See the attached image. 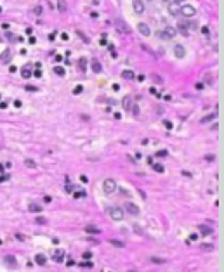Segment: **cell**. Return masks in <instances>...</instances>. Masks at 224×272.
<instances>
[{
    "instance_id": "1",
    "label": "cell",
    "mask_w": 224,
    "mask_h": 272,
    "mask_svg": "<svg viewBox=\"0 0 224 272\" xmlns=\"http://www.w3.org/2000/svg\"><path fill=\"white\" fill-rule=\"evenodd\" d=\"M179 14H181V16H184V17H193V16L196 14V9H195L193 5H188V3H184V5H181V9H179Z\"/></svg>"
},
{
    "instance_id": "2",
    "label": "cell",
    "mask_w": 224,
    "mask_h": 272,
    "mask_svg": "<svg viewBox=\"0 0 224 272\" xmlns=\"http://www.w3.org/2000/svg\"><path fill=\"white\" fill-rule=\"evenodd\" d=\"M103 191L106 192V194H111L116 191V182L113 180V179H106L104 182H103Z\"/></svg>"
},
{
    "instance_id": "3",
    "label": "cell",
    "mask_w": 224,
    "mask_h": 272,
    "mask_svg": "<svg viewBox=\"0 0 224 272\" xmlns=\"http://www.w3.org/2000/svg\"><path fill=\"white\" fill-rule=\"evenodd\" d=\"M177 33V30L176 28H172V26H165L162 31H160V38H165V40H169V38H174Z\"/></svg>"
},
{
    "instance_id": "4",
    "label": "cell",
    "mask_w": 224,
    "mask_h": 272,
    "mask_svg": "<svg viewBox=\"0 0 224 272\" xmlns=\"http://www.w3.org/2000/svg\"><path fill=\"white\" fill-rule=\"evenodd\" d=\"M108 213L115 222H120L123 218V210L122 208H108Z\"/></svg>"
},
{
    "instance_id": "5",
    "label": "cell",
    "mask_w": 224,
    "mask_h": 272,
    "mask_svg": "<svg viewBox=\"0 0 224 272\" xmlns=\"http://www.w3.org/2000/svg\"><path fill=\"white\" fill-rule=\"evenodd\" d=\"M115 24H116V28H118V31H120V33H130L129 24H127V23H123L120 17H116V19H115Z\"/></svg>"
},
{
    "instance_id": "6",
    "label": "cell",
    "mask_w": 224,
    "mask_h": 272,
    "mask_svg": "<svg viewBox=\"0 0 224 272\" xmlns=\"http://www.w3.org/2000/svg\"><path fill=\"white\" fill-rule=\"evenodd\" d=\"M123 210H127L130 215H139V206H136L134 203H125L123 204Z\"/></svg>"
},
{
    "instance_id": "7",
    "label": "cell",
    "mask_w": 224,
    "mask_h": 272,
    "mask_svg": "<svg viewBox=\"0 0 224 272\" xmlns=\"http://www.w3.org/2000/svg\"><path fill=\"white\" fill-rule=\"evenodd\" d=\"M137 30H139V33L143 35V36H149L151 35V30H149V26L146 23H139L137 24Z\"/></svg>"
},
{
    "instance_id": "8",
    "label": "cell",
    "mask_w": 224,
    "mask_h": 272,
    "mask_svg": "<svg viewBox=\"0 0 224 272\" xmlns=\"http://www.w3.org/2000/svg\"><path fill=\"white\" fill-rule=\"evenodd\" d=\"M179 9H181V5L177 2H169V12L172 16H179Z\"/></svg>"
},
{
    "instance_id": "9",
    "label": "cell",
    "mask_w": 224,
    "mask_h": 272,
    "mask_svg": "<svg viewBox=\"0 0 224 272\" xmlns=\"http://www.w3.org/2000/svg\"><path fill=\"white\" fill-rule=\"evenodd\" d=\"M198 229H200L202 236H205V238H207V236H210V234L214 232V231H212V227H209V225H203V224H200V225H198Z\"/></svg>"
},
{
    "instance_id": "10",
    "label": "cell",
    "mask_w": 224,
    "mask_h": 272,
    "mask_svg": "<svg viewBox=\"0 0 224 272\" xmlns=\"http://www.w3.org/2000/svg\"><path fill=\"white\" fill-rule=\"evenodd\" d=\"M4 260H5V264H7V267H10V269H16V267H18V260H16L14 257H10V255H7V257H5Z\"/></svg>"
},
{
    "instance_id": "11",
    "label": "cell",
    "mask_w": 224,
    "mask_h": 272,
    "mask_svg": "<svg viewBox=\"0 0 224 272\" xmlns=\"http://www.w3.org/2000/svg\"><path fill=\"white\" fill-rule=\"evenodd\" d=\"M132 7H134V10H136L137 14H143V12H144V3H143L141 0H136V2L132 3Z\"/></svg>"
},
{
    "instance_id": "12",
    "label": "cell",
    "mask_w": 224,
    "mask_h": 272,
    "mask_svg": "<svg viewBox=\"0 0 224 272\" xmlns=\"http://www.w3.org/2000/svg\"><path fill=\"white\" fill-rule=\"evenodd\" d=\"M216 118H217V113L214 111V113H210V114L203 116V118L200 120V123H203V125H205V123H209V121H212V120H216Z\"/></svg>"
},
{
    "instance_id": "13",
    "label": "cell",
    "mask_w": 224,
    "mask_h": 272,
    "mask_svg": "<svg viewBox=\"0 0 224 272\" xmlns=\"http://www.w3.org/2000/svg\"><path fill=\"white\" fill-rule=\"evenodd\" d=\"M174 54H176L177 57H184V54H186V52H184V47H183V45H176V47H174Z\"/></svg>"
},
{
    "instance_id": "14",
    "label": "cell",
    "mask_w": 224,
    "mask_h": 272,
    "mask_svg": "<svg viewBox=\"0 0 224 272\" xmlns=\"http://www.w3.org/2000/svg\"><path fill=\"white\" fill-rule=\"evenodd\" d=\"M0 61H2V63H9V61H10V50H9V49H5V50L2 52Z\"/></svg>"
},
{
    "instance_id": "15",
    "label": "cell",
    "mask_w": 224,
    "mask_h": 272,
    "mask_svg": "<svg viewBox=\"0 0 224 272\" xmlns=\"http://www.w3.org/2000/svg\"><path fill=\"white\" fill-rule=\"evenodd\" d=\"M90 66H92V71H94V73H101V71H103V66H101V63H99V61H96V59L90 63Z\"/></svg>"
},
{
    "instance_id": "16",
    "label": "cell",
    "mask_w": 224,
    "mask_h": 272,
    "mask_svg": "<svg viewBox=\"0 0 224 272\" xmlns=\"http://www.w3.org/2000/svg\"><path fill=\"white\" fill-rule=\"evenodd\" d=\"M63 258H64V250H56L54 262H63Z\"/></svg>"
},
{
    "instance_id": "17",
    "label": "cell",
    "mask_w": 224,
    "mask_h": 272,
    "mask_svg": "<svg viewBox=\"0 0 224 272\" xmlns=\"http://www.w3.org/2000/svg\"><path fill=\"white\" fill-rule=\"evenodd\" d=\"M35 262H37V265H45V262H47V258H45V255H42V253H38L37 257H35Z\"/></svg>"
},
{
    "instance_id": "18",
    "label": "cell",
    "mask_w": 224,
    "mask_h": 272,
    "mask_svg": "<svg viewBox=\"0 0 224 272\" xmlns=\"http://www.w3.org/2000/svg\"><path fill=\"white\" fill-rule=\"evenodd\" d=\"M122 76H123L125 80H132L136 75H134V71H130V69H125V71H122Z\"/></svg>"
},
{
    "instance_id": "19",
    "label": "cell",
    "mask_w": 224,
    "mask_h": 272,
    "mask_svg": "<svg viewBox=\"0 0 224 272\" xmlns=\"http://www.w3.org/2000/svg\"><path fill=\"white\" fill-rule=\"evenodd\" d=\"M200 248H202L203 251H214V248H216V246H214L212 243H202V246H200Z\"/></svg>"
},
{
    "instance_id": "20",
    "label": "cell",
    "mask_w": 224,
    "mask_h": 272,
    "mask_svg": "<svg viewBox=\"0 0 224 272\" xmlns=\"http://www.w3.org/2000/svg\"><path fill=\"white\" fill-rule=\"evenodd\" d=\"M24 165H26L28 168H33V170L37 168V161H33V160H30V158H26V160H24Z\"/></svg>"
},
{
    "instance_id": "21",
    "label": "cell",
    "mask_w": 224,
    "mask_h": 272,
    "mask_svg": "<svg viewBox=\"0 0 224 272\" xmlns=\"http://www.w3.org/2000/svg\"><path fill=\"white\" fill-rule=\"evenodd\" d=\"M85 231H87V232H90V234H99V229H97V227H94V225H87V227H85Z\"/></svg>"
},
{
    "instance_id": "22",
    "label": "cell",
    "mask_w": 224,
    "mask_h": 272,
    "mask_svg": "<svg viewBox=\"0 0 224 272\" xmlns=\"http://www.w3.org/2000/svg\"><path fill=\"white\" fill-rule=\"evenodd\" d=\"M30 211H33V213H40V211H42V208H40L37 203H32V204H30Z\"/></svg>"
},
{
    "instance_id": "23",
    "label": "cell",
    "mask_w": 224,
    "mask_h": 272,
    "mask_svg": "<svg viewBox=\"0 0 224 272\" xmlns=\"http://www.w3.org/2000/svg\"><path fill=\"white\" fill-rule=\"evenodd\" d=\"M110 244L116 246V248H123V241H118V239H110Z\"/></svg>"
},
{
    "instance_id": "24",
    "label": "cell",
    "mask_w": 224,
    "mask_h": 272,
    "mask_svg": "<svg viewBox=\"0 0 224 272\" xmlns=\"http://www.w3.org/2000/svg\"><path fill=\"white\" fill-rule=\"evenodd\" d=\"M57 9H59L61 12H66V9H68V7H66L64 0H59V2H57Z\"/></svg>"
},
{
    "instance_id": "25",
    "label": "cell",
    "mask_w": 224,
    "mask_h": 272,
    "mask_svg": "<svg viewBox=\"0 0 224 272\" xmlns=\"http://www.w3.org/2000/svg\"><path fill=\"white\" fill-rule=\"evenodd\" d=\"M85 196H87V192H85V191H76V192H73V198H76V199L85 198Z\"/></svg>"
},
{
    "instance_id": "26",
    "label": "cell",
    "mask_w": 224,
    "mask_h": 272,
    "mask_svg": "<svg viewBox=\"0 0 224 272\" xmlns=\"http://www.w3.org/2000/svg\"><path fill=\"white\" fill-rule=\"evenodd\" d=\"M130 106H132V99H130V97H125V99H123V107H125V109H130Z\"/></svg>"
},
{
    "instance_id": "27",
    "label": "cell",
    "mask_w": 224,
    "mask_h": 272,
    "mask_svg": "<svg viewBox=\"0 0 224 272\" xmlns=\"http://www.w3.org/2000/svg\"><path fill=\"white\" fill-rule=\"evenodd\" d=\"M54 73H56L57 76H63V75H64V69L61 68V66H56V68H54Z\"/></svg>"
},
{
    "instance_id": "28",
    "label": "cell",
    "mask_w": 224,
    "mask_h": 272,
    "mask_svg": "<svg viewBox=\"0 0 224 272\" xmlns=\"http://www.w3.org/2000/svg\"><path fill=\"white\" fill-rule=\"evenodd\" d=\"M80 267H83V269H92V267H94V264H92V262H82V264H80Z\"/></svg>"
},
{
    "instance_id": "29",
    "label": "cell",
    "mask_w": 224,
    "mask_h": 272,
    "mask_svg": "<svg viewBox=\"0 0 224 272\" xmlns=\"http://www.w3.org/2000/svg\"><path fill=\"white\" fill-rule=\"evenodd\" d=\"M78 66H80V69H82V71H85V66H87V61H85V59L82 57V59L78 61Z\"/></svg>"
},
{
    "instance_id": "30",
    "label": "cell",
    "mask_w": 224,
    "mask_h": 272,
    "mask_svg": "<svg viewBox=\"0 0 224 272\" xmlns=\"http://www.w3.org/2000/svg\"><path fill=\"white\" fill-rule=\"evenodd\" d=\"M153 168H155V172H158V173H162V172L165 170V168H163V165H160V163H156V165H153Z\"/></svg>"
},
{
    "instance_id": "31",
    "label": "cell",
    "mask_w": 224,
    "mask_h": 272,
    "mask_svg": "<svg viewBox=\"0 0 224 272\" xmlns=\"http://www.w3.org/2000/svg\"><path fill=\"white\" fill-rule=\"evenodd\" d=\"M179 30H181V33H183V35H189V31H188V26H186V24H179Z\"/></svg>"
},
{
    "instance_id": "32",
    "label": "cell",
    "mask_w": 224,
    "mask_h": 272,
    "mask_svg": "<svg viewBox=\"0 0 224 272\" xmlns=\"http://www.w3.org/2000/svg\"><path fill=\"white\" fill-rule=\"evenodd\" d=\"M64 191H66V192H73V191H75V186H73V184H66Z\"/></svg>"
},
{
    "instance_id": "33",
    "label": "cell",
    "mask_w": 224,
    "mask_h": 272,
    "mask_svg": "<svg viewBox=\"0 0 224 272\" xmlns=\"http://www.w3.org/2000/svg\"><path fill=\"white\" fill-rule=\"evenodd\" d=\"M167 154H169V153H167L165 149H162V151H158V153H156V156H158V158H165Z\"/></svg>"
},
{
    "instance_id": "34",
    "label": "cell",
    "mask_w": 224,
    "mask_h": 272,
    "mask_svg": "<svg viewBox=\"0 0 224 272\" xmlns=\"http://www.w3.org/2000/svg\"><path fill=\"white\" fill-rule=\"evenodd\" d=\"M151 262H155V264H165L163 258H156V257H151Z\"/></svg>"
},
{
    "instance_id": "35",
    "label": "cell",
    "mask_w": 224,
    "mask_h": 272,
    "mask_svg": "<svg viewBox=\"0 0 224 272\" xmlns=\"http://www.w3.org/2000/svg\"><path fill=\"white\" fill-rule=\"evenodd\" d=\"M37 224H40V225L47 224V218H45V217H38V218H37Z\"/></svg>"
},
{
    "instance_id": "36",
    "label": "cell",
    "mask_w": 224,
    "mask_h": 272,
    "mask_svg": "<svg viewBox=\"0 0 224 272\" xmlns=\"http://www.w3.org/2000/svg\"><path fill=\"white\" fill-rule=\"evenodd\" d=\"M82 90H83V87H82V85H78V87H75V89H73V94L76 96V94H80Z\"/></svg>"
},
{
    "instance_id": "37",
    "label": "cell",
    "mask_w": 224,
    "mask_h": 272,
    "mask_svg": "<svg viewBox=\"0 0 224 272\" xmlns=\"http://www.w3.org/2000/svg\"><path fill=\"white\" fill-rule=\"evenodd\" d=\"M23 76H24V78H30V76H32V73H30V69H23Z\"/></svg>"
},
{
    "instance_id": "38",
    "label": "cell",
    "mask_w": 224,
    "mask_h": 272,
    "mask_svg": "<svg viewBox=\"0 0 224 272\" xmlns=\"http://www.w3.org/2000/svg\"><path fill=\"white\" fill-rule=\"evenodd\" d=\"M163 125H165V128H167V130H172V123H170L169 120H167V121H163Z\"/></svg>"
},
{
    "instance_id": "39",
    "label": "cell",
    "mask_w": 224,
    "mask_h": 272,
    "mask_svg": "<svg viewBox=\"0 0 224 272\" xmlns=\"http://www.w3.org/2000/svg\"><path fill=\"white\" fill-rule=\"evenodd\" d=\"M202 33L205 35V36H209V33H210V30H209V28L205 26V28H202Z\"/></svg>"
},
{
    "instance_id": "40",
    "label": "cell",
    "mask_w": 224,
    "mask_h": 272,
    "mask_svg": "<svg viewBox=\"0 0 224 272\" xmlns=\"http://www.w3.org/2000/svg\"><path fill=\"white\" fill-rule=\"evenodd\" d=\"M33 76H37V78H40V76H42V71H40V69H37V71L33 73Z\"/></svg>"
},
{
    "instance_id": "41",
    "label": "cell",
    "mask_w": 224,
    "mask_h": 272,
    "mask_svg": "<svg viewBox=\"0 0 224 272\" xmlns=\"http://www.w3.org/2000/svg\"><path fill=\"white\" fill-rule=\"evenodd\" d=\"M132 113H134V114H139V107H137V106H134V107H132Z\"/></svg>"
},
{
    "instance_id": "42",
    "label": "cell",
    "mask_w": 224,
    "mask_h": 272,
    "mask_svg": "<svg viewBox=\"0 0 224 272\" xmlns=\"http://www.w3.org/2000/svg\"><path fill=\"white\" fill-rule=\"evenodd\" d=\"M33 10H35V14H42V7H35Z\"/></svg>"
},
{
    "instance_id": "43",
    "label": "cell",
    "mask_w": 224,
    "mask_h": 272,
    "mask_svg": "<svg viewBox=\"0 0 224 272\" xmlns=\"http://www.w3.org/2000/svg\"><path fill=\"white\" fill-rule=\"evenodd\" d=\"M189 239H191V241H196V239H198V236H196V234H191V236H189Z\"/></svg>"
},
{
    "instance_id": "44",
    "label": "cell",
    "mask_w": 224,
    "mask_h": 272,
    "mask_svg": "<svg viewBox=\"0 0 224 272\" xmlns=\"http://www.w3.org/2000/svg\"><path fill=\"white\" fill-rule=\"evenodd\" d=\"M43 199H45V203H50V201H52V198H50V196H45Z\"/></svg>"
},
{
    "instance_id": "45",
    "label": "cell",
    "mask_w": 224,
    "mask_h": 272,
    "mask_svg": "<svg viewBox=\"0 0 224 272\" xmlns=\"http://www.w3.org/2000/svg\"><path fill=\"white\" fill-rule=\"evenodd\" d=\"M7 38H9V40H14L16 36H14V35H12V33H7Z\"/></svg>"
},
{
    "instance_id": "46",
    "label": "cell",
    "mask_w": 224,
    "mask_h": 272,
    "mask_svg": "<svg viewBox=\"0 0 224 272\" xmlns=\"http://www.w3.org/2000/svg\"><path fill=\"white\" fill-rule=\"evenodd\" d=\"M174 2H177V3H181V2H184V0H174Z\"/></svg>"
},
{
    "instance_id": "47",
    "label": "cell",
    "mask_w": 224,
    "mask_h": 272,
    "mask_svg": "<svg viewBox=\"0 0 224 272\" xmlns=\"http://www.w3.org/2000/svg\"><path fill=\"white\" fill-rule=\"evenodd\" d=\"M162 2H170V0H162Z\"/></svg>"
},
{
    "instance_id": "48",
    "label": "cell",
    "mask_w": 224,
    "mask_h": 272,
    "mask_svg": "<svg viewBox=\"0 0 224 272\" xmlns=\"http://www.w3.org/2000/svg\"><path fill=\"white\" fill-rule=\"evenodd\" d=\"M146 2H153V0H146Z\"/></svg>"
},
{
    "instance_id": "49",
    "label": "cell",
    "mask_w": 224,
    "mask_h": 272,
    "mask_svg": "<svg viewBox=\"0 0 224 272\" xmlns=\"http://www.w3.org/2000/svg\"><path fill=\"white\" fill-rule=\"evenodd\" d=\"M0 12H2V7H0Z\"/></svg>"
}]
</instances>
